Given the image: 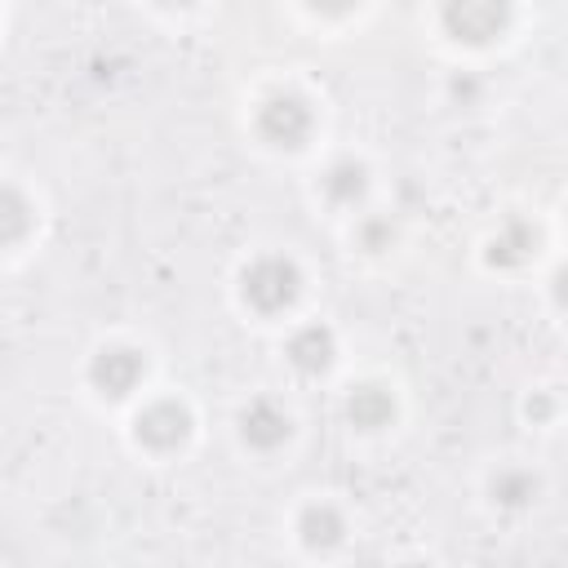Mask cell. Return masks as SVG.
<instances>
[{"label": "cell", "mask_w": 568, "mask_h": 568, "mask_svg": "<svg viewBox=\"0 0 568 568\" xmlns=\"http://www.w3.org/2000/svg\"><path fill=\"white\" fill-rule=\"evenodd\" d=\"M346 417H351V426H359V430H382V426H390V417H395V399H390V390L386 386H355L351 390V399H346Z\"/></svg>", "instance_id": "9c48e42d"}, {"label": "cell", "mask_w": 568, "mask_h": 568, "mask_svg": "<svg viewBox=\"0 0 568 568\" xmlns=\"http://www.w3.org/2000/svg\"><path fill=\"white\" fill-rule=\"evenodd\" d=\"M311 129H315V111H311L306 98H297V93H275V98H266L262 111H257V133H262V142H271V146H280V151L306 146Z\"/></svg>", "instance_id": "3957f363"}, {"label": "cell", "mask_w": 568, "mask_h": 568, "mask_svg": "<svg viewBox=\"0 0 568 568\" xmlns=\"http://www.w3.org/2000/svg\"><path fill=\"white\" fill-rule=\"evenodd\" d=\"M297 532H302V541H306L311 550H328V546H337V541H342L346 524H342L337 506H328V501H315V506H306V510H302V519H297Z\"/></svg>", "instance_id": "30bf717a"}, {"label": "cell", "mask_w": 568, "mask_h": 568, "mask_svg": "<svg viewBox=\"0 0 568 568\" xmlns=\"http://www.w3.org/2000/svg\"><path fill=\"white\" fill-rule=\"evenodd\" d=\"M532 244H537V235L528 222H506L488 244V262L493 266H519L532 257Z\"/></svg>", "instance_id": "8fae6325"}, {"label": "cell", "mask_w": 568, "mask_h": 568, "mask_svg": "<svg viewBox=\"0 0 568 568\" xmlns=\"http://www.w3.org/2000/svg\"><path fill=\"white\" fill-rule=\"evenodd\" d=\"M302 293V271L293 257L284 253H266V257H253L240 275V297L257 311V315H280L297 302Z\"/></svg>", "instance_id": "6da1fadb"}, {"label": "cell", "mask_w": 568, "mask_h": 568, "mask_svg": "<svg viewBox=\"0 0 568 568\" xmlns=\"http://www.w3.org/2000/svg\"><path fill=\"white\" fill-rule=\"evenodd\" d=\"M146 373V359L142 351L133 346H102L93 359H89V382L106 395V399H124Z\"/></svg>", "instance_id": "5b68a950"}, {"label": "cell", "mask_w": 568, "mask_h": 568, "mask_svg": "<svg viewBox=\"0 0 568 568\" xmlns=\"http://www.w3.org/2000/svg\"><path fill=\"white\" fill-rule=\"evenodd\" d=\"M27 231H31V204L22 200L18 186H4L0 182V248L4 244H18Z\"/></svg>", "instance_id": "4fadbf2b"}, {"label": "cell", "mask_w": 568, "mask_h": 568, "mask_svg": "<svg viewBox=\"0 0 568 568\" xmlns=\"http://www.w3.org/2000/svg\"><path fill=\"white\" fill-rule=\"evenodd\" d=\"M315 13H328V18H342V13H351L359 0H306Z\"/></svg>", "instance_id": "9a60e30c"}, {"label": "cell", "mask_w": 568, "mask_h": 568, "mask_svg": "<svg viewBox=\"0 0 568 568\" xmlns=\"http://www.w3.org/2000/svg\"><path fill=\"white\" fill-rule=\"evenodd\" d=\"M160 4H169V9H178V4H191V0H160Z\"/></svg>", "instance_id": "2e32d148"}, {"label": "cell", "mask_w": 568, "mask_h": 568, "mask_svg": "<svg viewBox=\"0 0 568 568\" xmlns=\"http://www.w3.org/2000/svg\"><path fill=\"white\" fill-rule=\"evenodd\" d=\"M284 355H288V364H293L297 373H306V377L328 373V368H333V355H337L333 328H324V324H302V328L288 337Z\"/></svg>", "instance_id": "52a82bcc"}, {"label": "cell", "mask_w": 568, "mask_h": 568, "mask_svg": "<svg viewBox=\"0 0 568 568\" xmlns=\"http://www.w3.org/2000/svg\"><path fill=\"white\" fill-rule=\"evenodd\" d=\"M355 240H359V248H368V253H382V248H390V240H395V226H390L386 217H368V222H359Z\"/></svg>", "instance_id": "5bb4252c"}, {"label": "cell", "mask_w": 568, "mask_h": 568, "mask_svg": "<svg viewBox=\"0 0 568 568\" xmlns=\"http://www.w3.org/2000/svg\"><path fill=\"white\" fill-rule=\"evenodd\" d=\"M515 4L510 0H444L439 22L462 44H488L510 27Z\"/></svg>", "instance_id": "7a4b0ae2"}, {"label": "cell", "mask_w": 568, "mask_h": 568, "mask_svg": "<svg viewBox=\"0 0 568 568\" xmlns=\"http://www.w3.org/2000/svg\"><path fill=\"white\" fill-rule=\"evenodd\" d=\"M488 493L497 506H528L537 493H541V479L524 466H501L493 479H488Z\"/></svg>", "instance_id": "7c38bea8"}, {"label": "cell", "mask_w": 568, "mask_h": 568, "mask_svg": "<svg viewBox=\"0 0 568 568\" xmlns=\"http://www.w3.org/2000/svg\"><path fill=\"white\" fill-rule=\"evenodd\" d=\"M320 191H324L328 204L351 209V204H359L364 191H368V169H364L359 160H333V164L324 169V178H320Z\"/></svg>", "instance_id": "ba28073f"}, {"label": "cell", "mask_w": 568, "mask_h": 568, "mask_svg": "<svg viewBox=\"0 0 568 568\" xmlns=\"http://www.w3.org/2000/svg\"><path fill=\"white\" fill-rule=\"evenodd\" d=\"M288 435H293V422H288V413L275 399H253L240 413V439L248 448H257V453H275Z\"/></svg>", "instance_id": "8992f818"}, {"label": "cell", "mask_w": 568, "mask_h": 568, "mask_svg": "<svg viewBox=\"0 0 568 568\" xmlns=\"http://www.w3.org/2000/svg\"><path fill=\"white\" fill-rule=\"evenodd\" d=\"M191 435V413L178 399H155L133 417V439L151 453H173Z\"/></svg>", "instance_id": "277c9868"}]
</instances>
